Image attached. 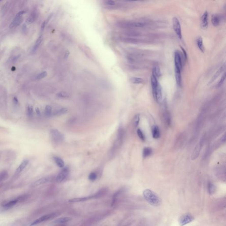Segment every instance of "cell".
Here are the masks:
<instances>
[{
  "mask_svg": "<svg viewBox=\"0 0 226 226\" xmlns=\"http://www.w3.org/2000/svg\"><path fill=\"white\" fill-rule=\"evenodd\" d=\"M46 24H47V23H46V21H44L42 23V25H41V30L42 32H43L44 30V28H45V27Z\"/></svg>",
  "mask_w": 226,
  "mask_h": 226,
  "instance_id": "cell-41",
  "label": "cell"
},
{
  "mask_svg": "<svg viewBox=\"0 0 226 226\" xmlns=\"http://www.w3.org/2000/svg\"><path fill=\"white\" fill-rule=\"evenodd\" d=\"M225 79H226V73L224 72V73L223 74V76H222V77H221V79L220 80L219 82H218V84H217V87H220L221 86L223 85V83L224 82Z\"/></svg>",
  "mask_w": 226,
  "mask_h": 226,
  "instance_id": "cell-35",
  "label": "cell"
},
{
  "mask_svg": "<svg viewBox=\"0 0 226 226\" xmlns=\"http://www.w3.org/2000/svg\"><path fill=\"white\" fill-rule=\"evenodd\" d=\"M57 96L60 98H68L69 97V95L67 92H61L57 93Z\"/></svg>",
  "mask_w": 226,
  "mask_h": 226,
  "instance_id": "cell-32",
  "label": "cell"
},
{
  "mask_svg": "<svg viewBox=\"0 0 226 226\" xmlns=\"http://www.w3.org/2000/svg\"><path fill=\"white\" fill-rule=\"evenodd\" d=\"M208 193L210 194H213L215 193L216 188L214 185L212 183H209L208 185Z\"/></svg>",
  "mask_w": 226,
  "mask_h": 226,
  "instance_id": "cell-26",
  "label": "cell"
},
{
  "mask_svg": "<svg viewBox=\"0 0 226 226\" xmlns=\"http://www.w3.org/2000/svg\"><path fill=\"white\" fill-rule=\"evenodd\" d=\"M221 21V17L218 14H214L212 17V23L215 27L220 24Z\"/></svg>",
  "mask_w": 226,
  "mask_h": 226,
  "instance_id": "cell-16",
  "label": "cell"
},
{
  "mask_svg": "<svg viewBox=\"0 0 226 226\" xmlns=\"http://www.w3.org/2000/svg\"><path fill=\"white\" fill-rule=\"evenodd\" d=\"M197 46L199 49L200 50H201V52H204V45H203L202 38L201 37H198L197 39Z\"/></svg>",
  "mask_w": 226,
  "mask_h": 226,
  "instance_id": "cell-23",
  "label": "cell"
},
{
  "mask_svg": "<svg viewBox=\"0 0 226 226\" xmlns=\"http://www.w3.org/2000/svg\"><path fill=\"white\" fill-rule=\"evenodd\" d=\"M45 114L48 117H50L52 115V107L50 105L46 106L45 109Z\"/></svg>",
  "mask_w": 226,
  "mask_h": 226,
  "instance_id": "cell-30",
  "label": "cell"
},
{
  "mask_svg": "<svg viewBox=\"0 0 226 226\" xmlns=\"http://www.w3.org/2000/svg\"><path fill=\"white\" fill-rule=\"evenodd\" d=\"M124 136V132L122 127H120L118 130L117 138L115 142L111 148L110 155L111 156H114L122 144V141Z\"/></svg>",
  "mask_w": 226,
  "mask_h": 226,
  "instance_id": "cell-3",
  "label": "cell"
},
{
  "mask_svg": "<svg viewBox=\"0 0 226 226\" xmlns=\"http://www.w3.org/2000/svg\"><path fill=\"white\" fill-rule=\"evenodd\" d=\"M50 137L54 142L59 144L64 141V135L57 129H52L50 132Z\"/></svg>",
  "mask_w": 226,
  "mask_h": 226,
  "instance_id": "cell-4",
  "label": "cell"
},
{
  "mask_svg": "<svg viewBox=\"0 0 226 226\" xmlns=\"http://www.w3.org/2000/svg\"><path fill=\"white\" fill-rule=\"evenodd\" d=\"M152 132L153 137L154 139L159 138L160 135L159 128L157 126H153L152 129Z\"/></svg>",
  "mask_w": 226,
  "mask_h": 226,
  "instance_id": "cell-18",
  "label": "cell"
},
{
  "mask_svg": "<svg viewBox=\"0 0 226 226\" xmlns=\"http://www.w3.org/2000/svg\"><path fill=\"white\" fill-rule=\"evenodd\" d=\"M26 12L24 11H22L19 12L13 20L12 21V23L10 24L9 28L11 29L14 28H15L17 26H18L21 23L22 16Z\"/></svg>",
  "mask_w": 226,
  "mask_h": 226,
  "instance_id": "cell-8",
  "label": "cell"
},
{
  "mask_svg": "<svg viewBox=\"0 0 226 226\" xmlns=\"http://www.w3.org/2000/svg\"><path fill=\"white\" fill-rule=\"evenodd\" d=\"M52 178L50 177H44V178H41L40 179L37 180L34 183H32L31 186L32 187H35L39 186H41L42 185L45 184L47 183H49L51 181Z\"/></svg>",
  "mask_w": 226,
  "mask_h": 226,
  "instance_id": "cell-12",
  "label": "cell"
},
{
  "mask_svg": "<svg viewBox=\"0 0 226 226\" xmlns=\"http://www.w3.org/2000/svg\"><path fill=\"white\" fill-rule=\"evenodd\" d=\"M20 56V55H17L16 56H15V57H13L12 58V62H13V63L14 62V63H15V62H16L18 60V59L19 58Z\"/></svg>",
  "mask_w": 226,
  "mask_h": 226,
  "instance_id": "cell-43",
  "label": "cell"
},
{
  "mask_svg": "<svg viewBox=\"0 0 226 226\" xmlns=\"http://www.w3.org/2000/svg\"><path fill=\"white\" fill-rule=\"evenodd\" d=\"M101 194H102V191H100V192H99L98 193H97L96 194H94V195H92V196L83 197V198H75L69 200V202L70 203H77L86 201L89 200L91 199H92V198H94L99 197L101 195H102Z\"/></svg>",
  "mask_w": 226,
  "mask_h": 226,
  "instance_id": "cell-9",
  "label": "cell"
},
{
  "mask_svg": "<svg viewBox=\"0 0 226 226\" xmlns=\"http://www.w3.org/2000/svg\"><path fill=\"white\" fill-rule=\"evenodd\" d=\"M153 151L150 147H146L144 148L143 152V156L144 158H147L148 157L152 154Z\"/></svg>",
  "mask_w": 226,
  "mask_h": 226,
  "instance_id": "cell-24",
  "label": "cell"
},
{
  "mask_svg": "<svg viewBox=\"0 0 226 226\" xmlns=\"http://www.w3.org/2000/svg\"><path fill=\"white\" fill-rule=\"evenodd\" d=\"M181 49H182V50L183 51V58L184 59L185 61H186V60H187V54H186V50H185V49L184 48H183V47H181Z\"/></svg>",
  "mask_w": 226,
  "mask_h": 226,
  "instance_id": "cell-40",
  "label": "cell"
},
{
  "mask_svg": "<svg viewBox=\"0 0 226 226\" xmlns=\"http://www.w3.org/2000/svg\"><path fill=\"white\" fill-rule=\"evenodd\" d=\"M42 36H40L39 37V38L37 39V40L35 42V44L34 45L33 47V48H32V53H35L37 49L38 48V47H39V46L40 45L41 43V42H42Z\"/></svg>",
  "mask_w": 226,
  "mask_h": 226,
  "instance_id": "cell-22",
  "label": "cell"
},
{
  "mask_svg": "<svg viewBox=\"0 0 226 226\" xmlns=\"http://www.w3.org/2000/svg\"><path fill=\"white\" fill-rule=\"evenodd\" d=\"M69 51H67L65 53V58H67L69 56Z\"/></svg>",
  "mask_w": 226,
  "mask_h": 226,
  "instance_id": "cell-46",
  "label": "cell"
},
{
  "mask_svg": "<svg viewBox=\"0 0 226 226\" xmlns=\"http://www.w3.org/2000/svg\"><path fill=\"white\" fill-rule=\"evenodd\" d=\"M47 73L46 71H44L42 72H41L38 75L35 77V79L37 80H39L40 79H42L46 77H47Z\"/></svg>",
  "mask_w": 226,
  "mask_h": 226,
  "instance_id": "cell-34",
  "label": "cell"
},
{
  "mask_svg": "<svg viewBox=\"0 0 226 226\" xmlns=\"http://www.w3.org/2000/svg\"><path fill=\"white\" fill-rule=\"evenodd\" d=\"M33 114V109L31 106H28L27 108V114L29 117L32 116Z\"/></svg>",
  "mask_w": 226,
  "mask_h": 226,
  "instance_id": "cell-38",
  "label": "cell"
},
{
  "mask_svg": "<svg viewBox=\"0 0 226 226\" xmlns=\"http://www.w3.org/2000/svg\"><path fill=\"white\" fill-rule=\"evenodd\" d=\"M17 202L18 201L17 200H12L11 201H8V202L5 203V204H3V207L5 208H11L12 206H14Z\"/></svg>",
  "mask_w": 226,
  "mask_h": 226,
  "instance_id": "cell-28",
  "label": "cell"
},
{
  "mask_svg": "<svg viewBox=\"0 0 226 226\" xmlns=\"http://www.w3.org/2000/svg\"><path fill=\"white\" fill-rule=\"evenodd\" d=\"M0 2H1V1H0Z\"/></svg>",
  "mask_w": 226,
  "mask_h": 226,
  "instance_id": "cell-47",
  "label": "cell"
},
{
  "mask_svg": "<svg viewBox=\"0 0 226 226\" xmlns=\"http://www.w3.org/2000/svg\"><path fill=\"white\" fill-rule=\"evenodd\" d=\"M13 101L14 103H15L16 105L18 103V100L16 97H14L13 98Z\"/></svg>",
  "mask_w": 226,
  "mask_h": 226,
  "instance_id": "cell-44",
  "label": "cell"
},
{
  "mask_svg": "<svg viewBox=\"0 0 226 226\" xmlns=\"http://www.w3.org/2000/svg\"><path fill=\"white\" fill-rule=\"evenodd\" d=\"M68 110L66 108H63L62 109H59L57 111H56L55 112L52 114L54 116H60L64 114H66L68 112Z\"/></svg>",
  "mask_w": 226,
  "mask_h": 226,
  "instance_id": "cell-25",
  "label": "cell"
},
{
  "mask_svg": "<svg viewBox=\"0 0 226 226\" xmlns=\"http://www.w3.org/2000/svg\"><path fill=\"white\" fill-rule=\"evenodd\" d=\"M36 18V14L35 13H32L30 17H29L26 20V23L28 24H32Z\"/></svg>",
  "mask_w": 226,
  "mask_h": 226,
  "instance_id": "cell-29",
  "label": "cell"
},
{
  "mask_svg": "<svg viewBox=\"0 0 226 226\" xmlns=\"http://www.w3.org/2000/svg\"><path fill=\"white\" fill-rule=\"evenodd\" d=\"M174 58L175 69H178L182 71L183 68V62L182 55L179 51H176L174 53Z\"/></svg>",
  "mask_w": 226,
  "mask_h": 226,
  "instance_id": "cell-10",
  "label": "cell"
},
{
  "mask_svg": "<svg viewBox=\"0 0 226 226\" xmlns=\"http://www.w3.org/2000/svg\"><path fill=\"white\" fill-rule=\"evenodd\" d=\"M149 21L144 20L137 21H122L118 22L117 26L121 28L130 29L134 28H143L149 25Z\"/></svg>",
  "mask_w": 226,
  "mask_h": 226,
  "instance_id": "cell-1",
  "label": "cell"
},
{
  "mask_svg": "<svg viewBox=\"0 0 226 226\" xmlns=\"http://www.w3.org/2000/svg\"><path fill=\"white\" fill-rule=\"evenodd\" d=\"M225 67H226V64H225V63H224V64H223V65H222L221 67H220V68L218 69L216 73L213 76V77L212 78V79L209 81V82L208 84H212L213 82H214L219 77V76L220 75V74L223 72V71L224 70Z\"/></svg>",
  "mask_w": 226,
  "mask_h": 226,
  "instance_id": "cell-13",
  "label": "cell"
},
{
  "mask_svg": "<svg viewBox=\"0 0 226 226\" xmlns=\"http://www.w3.org/2000/svg\"><path fill=\"white\" fill-rule=\"evenodd\" d=\"M194 217L189 213H187L180 217L179 219V224L183 226L191 223L194 220Z\"/></svg>",
  "mask_w": 226,
  "mask_h": 226,
  "instance_id": "cell-7",
  "label": "cell"
},
{
  "mask_svg": "<svg viewBox=\"0 0 226 226\" xmlns=\"http://www.w3.org/2000/svg\"><path fill=\"white\" fill-rule=\"evenodd\" d=\"M53 159L56 164L57 166L60 168H63L65 167V162L63 159H62L61 158L57 157V156H54L53 158Z\"/></svg>",
  "mask_w": 226,
  "mask_h": 226,
  "instance_id": "cell-19",
  "label": "cell"
},
{
  "mask_svg": "<svg viewBox=\"0 0 226 226\" xmlns=\"http://www.w3.org/2000/svg\"><path fill=\"white\" fill-rule=\"evenodd\" d=\"M69 168L67 167L63 168L62 170L57 175L56 178L57 183H62L65 179H66L69 175Z\"/></svg>",
  "mask_w": 226,
  "mask_h": 226,
  "instance_id": "cell-11",
  "label": "cell"
},
{
  "mask_svg": "<svg viewBox=\"0 0 226 226\" xmlns=\"http://www.w3.org/2000/svg\"><path fill=\"white\" fill-rule=\"evenodd\" d=\"M22 31L23 32L25 33L27 32V25L26 24H24L23 26H22Z\"/></svg>",
  "mask_w": 226,
  "mask_h": 226,
  "instance_id": "cell-42",
  "label": "cell"
},
{
  "mask_svg": "<svg viewBox=\"0 0 226 226\" xmlns=\"http://www.w3.org/2000/svg\"><path fill=\"white\" fill-rule=\"evenodd\" d=\"M131 82L135 84H142L144 82V80L142 78L139 77H132L130 79Z\"/></svg>",
  "mask_w": 226,
  "mask_h": 226,
  "instance_id": "cell-27",
  "label": "cell"
},
{
  "mask_svg": "<svg viewBox=\"0 0 226 226\" xmlns=\"http://www.w3.org/2000/svg\"><path fill=\"white\" fill-rule=\"evenodd\" d=\"M143 196L146 201L151 205L157 207L161 204V201L160 198L150 189L144 190L143 192Z\"/></svg>",
  "mask_w": 226,
  "mask_h": 226,
  "instance_id": "cell-2",
  "label": "cell"
},
{
  "mask_svg": "<svg viewBox=\"0 0 226 226\" xmlns=\"http://www.w3.org/2000/svg\"><path fill=\"white\" fill-rule=\"evenodd\" d=\"M72 220V218L69 217H65L62 218H59L58 219H56L53 222L54 223H67L70 221Z\"/></svg>",
  "mask_w": 226,
  "mask_h": 226,
  "instance_id": "cell-20",
  "label": "cell"
},
{
  "mask_svg": "<svg viewBox=\"0 0 226 226\" xmlns=\"http://www.w3.org/2000/svg\"><path fill=\"white\" fill-rule=\"evenodd\" d=\"M137 133L138 136L139 137L140 139L142 141H144L145 139V137L144 136V133L141 130V129H137Z\"/></svg>",
  "mask_w": 226,
  "mask_h": 226,
  "instance_id": "cell-33",
  "label": "cell"
},
{
  "mask_svg": "<svg viewBox=\"0 0 226 226\" xmlns=\"http://www.w3.org/2000/svg\"><path fill=\"white\" fill-rule=\"evenodd\" d=\"M201 26L203 29H206L208 27V13L205 11L203 14L201 18Z\"/></svg>",
  "mask_w": 226,
  "mask_h": 226,
  "instance_id": "cell-15",
  "label": "cell"
},
{
  "mask_svg": "<svg viewBox=\"0 0 226 226\" xmlns=\"http://www.w3.org/2000/svg\"><path fill=\"white\" fill-rule=\"evenodd\" d=\"M59 214H60V213H50V214H48L46 215L41 217L40 218H38V219H36L33 222H32L31 223V226H34L35 225L40 223L42 222L47 221L48 220L57 217L58 215H59Z\"/></svg>",
  "mask_w": 226,
  "mask_h": 226,
  "instance_id": "cell-5",
  "label": "cell"
},
{
  "mask_svg": "<svg viewBox=\"0 0 226 226\" xmlns=\"http://www.w3.org/2000/svg\"><path fill=\"white\" fill-rule=\"evenodd\" d=\"M9 2H7L5 3L4 5L2 7L1 10V13L2 15H5L6 12H7V10H8V7H9Z\"/></svg>",
  "mask_w": 226,
  "mask_h": 226,
  "instance_id": "cell-31",
  "label": "cell"
},
{
  "mask_svg": "<svg viewBox=\"0 0 226 226\" xmlns=\"http://www.w3.org/2000/svg\"><path fill=\"white\" fill-rule=\"evenodd\" d=\"M172 24L173 28L175 33L177 35L178 38L180 39H182V33L181 24L179 22L178 19L176 17H174L173 18Z\"/></svg>",
  "mask_w": 226,
  "mask_h": 226,
  "instance_id": "cell-6",
  "label": "cell"
},
{
  "mask_svg": "<svg viewBox=\"0 0 226 226\" xmlns=\"http://www.w3.org/2000/svg\"><path fill=\"white\" fill-rule=\"evenodd\" d=\"M105 4L107 6V7H113L114 6L117 4L115 2L111 1V0H109V1H107L105 2Z\"/></svg>",
  "mask_w": 226,
  "mask_h": 226,
  "instance_id": "cell-39",
  "label": "cell"
},
{
  "mask_svg": "<svg viewBox=\"0 0 226 226\" xmlns=\"http://www.w3.org/2000/svg\"><path fill=\"white\" fill-rule=\"evenodd\" d=\"M28 163L29 161L27 159L24 160L22 162H21V163L20 164V165L18 167L16 170L15 172L16 174H20V173L22 172V171H24V170L27 167Z\"/></svg>",
  "mask_w": 226,
  "mask_h": 226,
  "instance_id": "cell-14",
  "label": "cell"
},
{
  "mask_svg": "<svg viewBox=\"0 0 226 226\" xmlns=\"http://www.w3.org/2000/svg\"><path fill=\"white\" fill-rule=\"evenodd\" d=\"M140 122V115L139 114H137L134 116V119H133V125L135 127H137Z\"/></svg>",
  "mask_w": 226,
  "mask_h": 226,
  "instance_id": "cell-37",
  "label": "cell"
},
{
  "mask_svg": "<svg viewBox=\"0 0 226 226\" xmlns=\"http://www.w3.org/2000/svg\"><path fill=\"white\" fill-rule=\"evenodd\" d=\"M36 113H37V114H38V115H40V110H39V108H38V107L36 109Z\"/></svg>",
  "mask_w": 226,
  "mask_h": 226,
  "instance_id": "cell-45",
  "label": "cell"
},
{
  "mask_svg": "<svg viewBox=\"0 0 226 226\" xmlns=\"http://www.w3.org/2000/svg\"><path fill=\"white\" fill-rule=\"evenodd\" d=\"M175 75L176 79V83L179 87L182 85V76H181V70L178 69H175Z\"/></svg>",
  "mask_w": 226,
  "mask_h": 226,
  "instance_id": "cell-17",
  "label": "cell"
},
{
  "mask_svg": "<svg viewBox=\"0 0 226 226\" xmlns=\"http://www.w3.org/2000/svg\"><path fill=\"white\" fill-rule=\"evenodd\" d=\"M97 174L96 172H93L90 173L89 175V176H88V179H89V180L92 181V182L95 181L96 179H97Z\"/></svg>",
  "mask_w": 226,
  "mask_h": 226,
  "instance_id": "cell-36",
  "label": "cell"
},
{
  "mask_svg": "<svg viewBox=\"0 0 226 226\" xmlns=\"http://www.w3.org/2000/svg\"><path fill=\"white\" fill-rule=\"evenodd\" d=\"M157 78L161 76V72L159 68V66L158 64H156L154 65L153 70V74Z\"/></svg>",
  "mask_w": 226,
  "mask_h": 226,
  "instance_id": "cell-21",
  "label": "cell"
}]
</instances>
